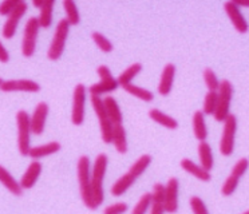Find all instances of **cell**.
I'll list each match as a JSON object with an SVG mask.
<instances>
[{"mask_svg": "<svg viewBox=\"0 0 249 214\" xmlns=\"http://www.w3.org/2000/svg\"><path fill=\"white\" fill-rule=\"evenodd\" d=\"M76 173H78V182H79V193L85 206L90 210L98 209L95 198L92 196L91 189V160L87 155H82L78 160L76 165Z\"/></svg>", "mask_w": 249, "mask_h": 214, "instance_id": "cell-1", "label": "cell"}, {"mask_svg": "<svg viewBox=\"0 0 249 214\" xmlns=\"http://www.w3.org/2000/svg\"><path fill=\"white\" fill-rule=\"evenodd\" d=\"M108 165V157L106 154H98L94 160V165L91 169V189L92 196L95 198L97 205H102L105 201V190H103V179L106 176Z\"/></svg>", "mask_w": 249, "mask_h": 214, "instance_id": "cell-2", "label": "cell"}, {"mask_svg": "<svg viewBox=\"0 0 249 214\" xmlns=\"http://www.w3.org/2000/svg\"><path fill=\"white\" fill-rule=\"evenodd\" d=\"M27 111L20 110L17 114V127H18V150L23 157H28L31 149V121Z\"/></svg>", "mask_w": 249, "mask_h": 214, "instance_id": "cell-3", "label": "cell"}, {"mask_svg": "<svg viewBox=\"0 0 249 214\" xmlns=\"http://www.w3.org/2000/svg\"><path fill=\"white\" fill-rule=\"evenodd\" d=\"M91 101L92 110L95 112L99 122V128H101V138H102L103 143H111V133H113V122L107 115L106 107H105V102H103L102 96L91 95L90 96Z\"/></svg>", "mask_w": 249, "mask_h": 214, "instance_id": "cell-4", "label": "cell"}, {"mask_svg": "<svg viewBox=\"0 0 249 214\" xmlns=\"http://www.w3.org/2000/svg\"><path fill=\"white\" fill-rule=\"evenodd\" d=\"M70 23L66 19H62V20L58 21L54 32V37H53V40L50 43L49 51H47V58L50 60L56 62V60L60 59L62 54L65 51L66 42H67L69 32H70Z\"/></svg>", "mask_w": 249, "mask_h": 214, "instance_id": "cell-5", "label": "cell"}, {"mask_svg": "<svg viewBox=\"0 0 249 214\" xmlns=\"http://www.w3.org/2000/svg\"><path fill=\"white\" fill-rule=\"evenodd\" d=\"M233 87L228 79L220 82V87L217 90V107L213 114V118L217 122H224L231 114V103H232Z\"/></svg>", "mask_w": 249, "mask_h": 214, "instance_id": "cell-6", "label": "cell"}, {"mask_svg": "<svg viewBox=\"0 0 249 214\" xmlns=\"http://www.w3.org/2000/svg\"><path fill=\"white\" fill-rule=\"evenodd\" d=\"M97 74L101 80L98 83H94V85L90 86L89 90H87L91 95H107V94L113 92L119 87L118 79L114 78L113 74H111V70L108 69L107 66H105V64L99 66L97 69Z\"/></svg>", "mask_w": 249, "mask_h": 214, "instance_id": "cell-7", "label": "cell"}, {"mask_svg": "<svg viewBox=\"0 0 249 214\" xmlns=\"http://www.w3.org/2000/svg\"><path fill=\"white\" fill-rule=\"evenodd\" d=\"M221 139H220V153L224 157H231L234 150V138L237 131V118L233 114H229L224 121Z\"/></svg>", "mask_w": 249, "mask_h": 214, "instance_id": "cell-8", "label": "cell"}, {"mask_svg": "<svg viewBox=\"0 0 249 214\" xmlns=\"http://www.w3.org/2000/svg\"><path fill=\"white\" fill-rule=\"evenodd\" d=\"M39 19L36 16L30 18L24 26V32H23V42H22V54L26 58H31L35 50H36V40L39 35Z\"/></svg>", "mask_w": 249, "mask_h": 214, "instance_id": "cell-9", "label": "cell"}, {"mask_svg": "<svg viewBox=\"0 0 249 214\" xmlns=\"http://www.w3.org/2000/svg\"><path fill=\"white\" fill-rule=\"evenodd\" d=\"M86 94L87 89L82 83L75 86L72 94V107H71V123L74 126H81L85 121Z\"/></svg>", "mask_w": 249, "mask_h": 214, "instance_id": "cell-10", "label": "cell"}, {"mask_svg": "<svg viewBox=\"0 0 249 214\" xmlns=\"http://www.w3.org/2000/svg\"><path fill=\"white\" fill-rule=\"evenodd\" d=\"M28 7L27 4L23 1L20 4L15 7L14 10L7 15V20L4 21V26H3V30H1V34H3V37L4 39H12L17 34L18 26H19V21L22 19L23 16L26 15Z\"/></svg>", "mask_w": 249, "mask_h": 214, "instance_id": "cell-11", "label": "cell"}, {"mask_svg": "<svg viewBox=\"0 0 249 214\" xmlns=\"http://www.w3.org/2000/svg\"><path fill=\"white\" fill-rule=\"evenodd\" d=\"M0 90L3 92H39L40 86L36 82L31 79H11V80H3V83L0 86Z\"/></svg>", "mask_w": 249, "mask_h": 214, "instance_id": "cell-12", "label": "cell"}, {"mask_svg": "<svg viewBox=\"0 0 249 214\" xmlns=\"http://www.w3.org/2000/svg\"><path fill=\"white\" fill-rule=\"evenodd\" d=\"M179 183L176 177L169 178L165 183V212L176 213L178 210Z\"/></svg>", "mask_w": 249, "mask_h": 214, "instance_id": "cell-13", "label": "cell"}, {"mask_svg": "<svg viewBox=\"0 0 249 214\" xmlns=\"http://www.w3.org/2000/svg\"><path fill=\"white\" fill-rule=\"evenodd\" d=\"M49 105L46 102H39L36 107H35V110H34L33 115L30 118L33 134H35V135L43 134L44 127H46V122H47V117H49Z\"/></svg>", "mask_w": 249, "mask_h": 214, "instance_id": "cell-14", "label": "cell"}, {"mask_svg": "<svg viewBox=\"0 0 249 214\" xmlns=\"http://www.w3.org/2000/svg\"><path fill=\"white\" fill-rule=\"evenodd\" d=\"M224 10L227 12L228 18H229V20L232 23V26L234 27V30L240 34H247L249 30L248 26V21L245 19V16L243 15V12L240 11L238 7L233 4L232 1L229 0L227 1L225 4H224Z\"/></svg>", "mask_w": 249, "mask_h": 214, "instance_id": "cell-15", "label": "cell"}, {"mask_svg": "<svg viewBox=\"0 0 249 214\" xmlns=\"http://www.w3.org/2000/svg\"><path fill=\"white\" fill-rule=\"evenodd\" d=\"M174 78H176V66L173 63H168L162 70L161 79L158 83V94L161 96H168L173 89Z\"/></svg>", "mask_w": 249, "mask_h": 214, "instance_id": "cell-16", "label": "cell"}, {"mask_svg": "<svg viewBox=\"0 0 249 214\" xmlns=\"http://www.w3.org/2000/svg\"><path fill=\"white\" fill-rule=\"evenodd\" d=\"M42 173V163L38 160H34L30 165H28L27 170L24 171L22 179H20V186L24 189H33L35 186V183L38 181V178L40 177Z\"/></svg>", "mask_w": 249, "mask_h": 214, "instance_id": "cell-17", "label": "cell"}, {"mask_svg": "<svg viewBox=\"0 0 249 214\" xmlns=\"http://www.w3.org/2000/svg\"><path fill=\"white\" fill-rule=\"evenodd\" d=\"M181 167H182L188 174L193 176L201 182H209L212 179L211 171H208L206 169H204L201 165H197V163L193 162L192 160L184 158V160H181Z\"/></svg>", "mask_w": 249, "mask_h": 214, "instance_id": "cell-18", "label": "cell"}, {"mask_svg": "<svg viewBox=\"0 0 249 214\" xmlns=\"http://www.w3.org/2000/svg\"><path fill=\"white\" fill-rule=\"evenodd\" d=\"M111 143L119 154L127 153V137H126V130H124V126L122 123H117L113 126Z\"/></svg>", "mask_w": 249, "mask_h": 214, "instance_id": "cell-19", "label": "cell"}, {"mask_svg": "<svg viewBox=\"0 0 249 214\" xmlns=\"http://www.w3.org/2000/svg\"><path fill=\"white\" fill-rule=\"evenodd\" d=\"M152 214L165 213V185L157 182L153 186L152 192V206H150Z\"/></svg>", "mask_w": 249, "mask_h": 214, "instance_id": "cell-20", "label": "cell"}, {"mask_svg": "<svg viewBox=\"0 0 249 214\" xmlns=\"http://www.w3.org/2000/svg\"><path fill=\"white\" fill-rule=\"evenodd\" d=\"M0 183L6 187L8 192L20 197L23 194V187L20 186V182H18L14 177L11 176V173L7 170L4 166L0 165Z\"/></svg>", "mask_w": 249, "mask_h": 214, "instance_id": "cell-21", "label": "cell"}, {"mask_svg": "<svg viewBox=\"0 0 249 214\" xmlns=\"http://www.w3.org/2000/svg\"><path fill=\"white\" fill-rule=\"evenodd\" d=\"M60 143L56 142V141H53L50 143L40 144V146H35V147H31L30 149V153H28V157L33 158V160H40V158H44V157H49V155H53L55 153H58L60 150Z\"/></svg>", "mask_w": 249, "mask_h": 214, "instance_id": "cell-22", "label": "cell"}, {"mask_svg": "<svg viewBox=\"0 0 249 214\" xmlns=\"http://www.w3.org/2000/svg\"><path fill=\"white\" fill-rule=\"evenodd\" d=\"M136 179L137 178L131 174L130 171L124 173V176H121L117 181L114 182V185L111 186V194L114 197H121L134 185Z\"/></svg>", "mask_w": 249, "mask_h": 214, "instance_id": "cell-23", "label": "cell"}, {"mask_svg": "<svg viewBox=\"0 0 249 214\" xmlns=\"http://www.w3.org/2000/svg\"><path fill=\"white\" fill-rule=\"evenodd\" d=\"M149 118L154 121L158 125H161L162 127L169 128V130H176V128H178V122L174 119L173 117H170L168 114H165L161 110H158V108H152L150 111H149Z\"/></svg>", "mask_w": 249, "mask_h": 214, "instance_id": "cell-24", "label": "cell"}, {"mask_svg": "<svg viewBox=\"0 0 249 214\" xmlns=\"http://www.w3.org/2000/svg\"><path fill=\"white\" fill-rule=\"evenodd\" d=\"M193 133H195L196 139H198V142L201 141H206L208 138V128H206L205 122V114L202 112V110H197L193 114Z\"/></svg>", "mask_w": 249, "mask_h": 214, "instance_id": "cell-25", "label": "cell"}, {"mask_svg": "<svg viewBox=\"0 0 249 214\" xmlns=\"http://www.w3.org/2000/svg\"><path fill=\"white\" fill-rule=\"evenodd\" d=\"M197 151H198L200 165L208 171H211L213 169V165H214L211 144L208 143L206 141H201L200 143H198V147H197Z\"/></svg>", "mask_w": 249, "mask_h": 214, "instance_id": "cell-26", "label": "cell"}, {"mask_svg": "<svg viewBox=\"0 0 249 214\" xmlns=\"http://www.w3.org/2000/svg\"><path fill=\"white\" fill-rule=\"evenodd\" d=\"M55 0H43L40 5L39 14V24L40 28H50L53 24V11H54Z\"/></svg>", "mask_w": 249, "mask_h": 214, "instance_id": "cell-27", "label": "cell"}, {"mask_svg": "<svg viewBox=\"0 0 249 214\" xmlns=\"http://www.w3.org/2000/svg\"><path fill=\"white\" fill-rule=\"evenodd\" d=\"M103 102H105V107H106V111H107V115L111 119L113 125H117V123L124 122V115H122V111L119 108L118 102L114 99V96H105L103 98Z\"/></svg>", "mask_w": 249, "mask_h": 214, "instance_id": "cell-28", "label": "cell"}, {"mask_svg": "<svg viewBox=\"0 0 249 214\" xmlns=\"http://www.w3.org/2000/svg\"><path fill=\"white\" fill-rule=\"evenodd\" d=\"M122 89L127 94H130L131 96H136L137 99H141L143 102H152L154 99V94H153L152 91L146 90V89H143L141 86H136L133 85V83H129V85L122 86Z\"/></svg>", "mask_w": 249, "mask_h": 214, "instance_id": "cell-29", "label": "cell"}, {"mask_svg": "<svg viewBox=\"0 0 249 214\" xmlns=\"http://www.w3.org/2000/svg\"><path fill=\"white\" fill-rule=\"evenodd\" d=\"M142 71V64L141 63H133L130 64L127 69L122 71L119 76L117 78L118 79V83H119V87H122L124 85H129V83H133V80L136 78L137 75L140 74Z\"/></svg>", "mask_w": 249, "mask_h": 214, "instance_id": "cell-30", "label": "cell"}, {"mask_svg": "<svg viewBox=\"0 0 249 214\" xmlns=\"http://www.w3.org/2000/svg\"><path fill=\"white\" fill-rule=\"evenodd\" d=\"M63 8L66 12V20L70 26H78L81 23V14L78 11V5L74 0H63Z\"/></svg>", "mask_w": 249, "mask_h": 214, "instance_id": "cell-31", "label": "cell"}, {"mask_svg": "<svg viewBox=\"0 0 249 214\" xmlns=\"http://www.w3.org/2000/svg\"><path fill=\"white\" fill-rule=\"evenodd\" d=\"M152 155L150 154H143L141 155L138 160L131 165V167L129 169V171H130L133 176L136 177V178H138V177H141L145 171H146V169L150 166V163H152Z\"/></svg>", "mask_w": 249, "mask_h": 214, "instance_id": "cell-32", "label": "cell"}, {"mask_svg": "<svg viewBox=\"0 0 249 214\" xmlns=\"http://www.w3.org/2000/svg\"><path fill=\"white\" fill-rule=\"evenodd\" d=\"M91 39H92V42L97 44V47L99 48L103 54L113 53V50H114L113 43L110 42V40H108L107 37L105 36L103 34L94 31L91 34Z\"/></svg>", "mask_w": 249, "mask_h": 214, "instance_id": "cell-33", "label": "cell"}, {"mask_svg": "<svg viewBox=\"0 0 249 214\" xmlns=\"http://www.w3.org/2000/svg\"><path fill=\"white\" fill-rule=\"evenodd\" d=\"M150 206H152V193H145L138 199V202L136 203V206L131 212L133 214H143L146 213L147 210H150Z\"/></svg>", "mask_w": 249, "mask_h": 214, "instance_id": "cell-34", "label": "cell"}, {"mask_svg": "<svg viewBox=\"0 0 249 214\" xmlns=\"http://www.w3.org/2000/svg\"><path fill=\"white\" fill-rule=\"evenodd\" d=\"M217 107V91H208L204 99L202 112L205 115H213Z\"/></svg>", "mask_w": 249, "mask_h": 214, "instance_id": "cell-35", "label": "cell"}, {"mask_svg": "<svg viewBox=\"0 0 249 214\" xmlns=\"http://www.w3.org/2000/svg\"><path fill=\"white\" fill-rule=\"evenodd\" d=\"M204 82H205L208 91H217L220 87V80L217 78L216 72L211 69V67H206L204 70Z\"/></svg>", "mask_w": 249, "mask_h": 214, "instance_id": "cell-36", "label": "cell"}, {"mask_svg": "<svg viewBox=\"0 0 249 214\" xmlns=\"http://www.w3.org/2000/svg\"><path fill=\"white\" fill-rule=\"evenodd\" d=\"M238 182H240V178L237 177H234L233 174H229L225 182H224V185L221 187V194L224 197H229V196H232L233 193L236 192V189L238 186Z\"/></svg>", "mask_w": 249, "mask_h": 214, "instance_id": "cell-37", "label": "cell"}, {"mask_svg": "<svg viewBox=\"0 0 249 214\" xmlns=\"http://www.w3.org/2000/svg\"><path fill=\"white\" fill-rule=\"evenodd\" d=\"M249 167V160L248 158H240V160L234 163V166L232 167V171H231V174H233L234 177H237V178H241V177L247 173Z\"/></svg>", "mask_w": 249, "mask_h": 214, "instance_id": "cell-38", "label": "cell"}, {"mask_svg": "<svg viewBox=\"0 0 249 214\" xmlns=\"http://www.w3.org/2000/svg\"><path fill=\"white\" fill-rule=\"evenodd\" d=\"M190 208L192 212L195 214H208V208H206L205 202L197 196H193L190 198Z\"/></svg>", "mask_w": 249, "mask_h": 214, "instance_id": "cell-39", "label": "cell"}, {"mask_svg": "<svg viewBox=\"0 0 249 214\" xmlns=\"http://www.w3.org/2000/svg\"><path fill=\"white\" fill-rule=\"evenodd\" d=\"M129 210V205L126 202H114L105 208L103 213L105 214H122Z\"/></svg>", "mask_w": 249, "mask_h": 214, "instance_id": "cell-40", "label": "cell"}, {"mask_svg": "<svg viewBox=\"0 0 249 214\" xmlns=\"http://www.w3.org/2000/svg\"><path fill=\"white\" fill-rule=\"evenodd\" d=\"M24 0H3L0 3V15L7 16L15 7L23 3Z\"/></svg>", "mask_w": 249, "mask_h": 214, "instance_id": "cell-41", "label": "cell"}, {"mask_svg": "<svg viewBox=\"0 0 249 214\" xmlns=\"http://www.w3.org/2000/svg\"><path fill=\"white\" fill-rule=\"evenodd\" d=\"M10 60V54L7 51V48L3 46V43L0 42V63H7Z\"/></svg>", "mask_w": 249, "mask_h": 214, "instance_id": "cell-42", "label": "cell"}, {"mask_svg": "<svg viewBox=\"0 0 249 214\" xmlns=\"http://www.w3.org/2000/svg\"><path fill=\"white\" fill-rule=\"evenodd\" d=\"M238 8H249V0H231Z\"/></svg>", "mask_w": 249, "mask_h": 214, "instance_id": "cell-43", "label": "cell"}, {"mask_svg": "<svg viewBox=\"0 0 249 214\" xmlns=\"http://www.w3.org/2000/svg\"><path fill=\"white\" fill-rule=\"evenodd\" d=\"M42 1L43 0H33V4L35 8H40V5H42Z\"/></svg>", "mask_w": 249, "mask_h": 214, "instance_id": "cell-44", "label": "cell"}, {"mask_svg": "<svg viewBox=\"0 0 249 214\" xmlns=\"http://www.w3.org/2000/svg\"><path fill=\"white\" fill-rule=\"evenodd\" d=\"M1 83H3V79H1V78H0V86H1Z\"/></svg>", "mask_w": 249, "mask_h": 214, "instance_id": "cell-45", "label": "cell"}, {"mask_svg": "<svg viewBox=\"0 0 249 214\" xmlns=\"http://www.w3.org/2000/svg\"><path fill=\"white\" fill-rule=\"evenodd\" d=\"M244 214H249V210H247V212H244Z\"/></svg>", "mask_w": 249, "mask_h": 214, "instance_id": "cell-46", "label": "cell"}]
</instances>
